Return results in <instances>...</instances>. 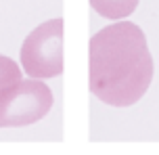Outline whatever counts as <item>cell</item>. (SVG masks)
Instances as JSON below:
<instances>
[{"label":"cell","instance_id":"277c9868","mask_svg":"<svg viewBox=\"0 0 159 155\" xmlns=\"http://www.w3.org/2000/svg\"><path fill=\"white\" fill-rule=\"evenodd\" d=\"M90 7L103 19L117 21V19H126L134 13L138 7V0H90Z\"/></svg>","mask_w":159,"mask_h":155},{"label":"cell","instance_id":"3957f363","mask_svg":"<svg viewBox=\"0 0 159 155\" xmlns=\"http://www.w3.org/2000/svg\"><path fill=\"white\" fill-rule=\"evenodd\" d=\"M55 97L42 80H19L0 92V128H23L40 122L52 109Z\"/></svg>","mask_w":159,"mask_h":155},{"label":"cell","instance_id":"7a4b0ae2","mask_svg":"<svg viewBox=\"0 0 159 155\" xmlns=\"http://www.w3.org/2000/svg\"><path fill=\"white\" fill-rule=\"evenodd\" d=\"M63 19H48L40 23L23 40L21 67L34 80H48L63 74Z\"/></svg>","mask_w":159,"mask_h":155},{"label":"cell","instance_id":"6da1fadb","mask_svg":"<svg viewBox=\"0 0 159 155\" xmlns=\"http://www.w3.org/2000/svg\"><path fill=\"white\" fill-rule=\"evenodd\" d=\"M153 82V57L144 32L132 21L98 30L88 46V86L105 105L130 107Z\"/></svg>","mask_w":159,"mask_h":155},{"label":"cell","instance_id":"5b68a950","mask_svg":"<svg viewBox=\"0 0 159 155\" xmlns=\"http://www.w3.org/2000/svg\"><path fill=\"white\" fill-rule=\"evenodd\" d=\"M21 80V67L7 55H0V92Z\"/></svg>","mask_w":159,"mask_h":155}]
</instances>
